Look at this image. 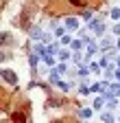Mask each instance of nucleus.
<instances>
[{"label": "nucleus", "mask_w": 120, "mask_h": 123, "mask_svg": "<svg viewBox=\"0 0 120 123\" xmlns=\"http://www.w3.org/2000/svg\"><path fill=\"white\" fill-rule=\"evenodd\" d=\"M13 123H26L24 114H22V112H16V114H13Z\"/></svg>", "instance_id": "obj_3"}, {"label": "nucleus", "mask_w": 120, "mask_h": 123, "mask_svg": "<svg viewBox=\"0 0 120 123\" xmlns=\"http://www.w3.org/2000/svg\"><path fill=\"white\" fill-rule=\"evenodd\" d=\"M89 114H92V110H83V112H81V117H83V119H87Z\"/></svg>", "instance_id": "obj_7"}, {"label": "nucleus", "mask_w": 120, "mask_h": 123, "mask_svg": "<svg viewBox=\"0 0 120 123\" xmlns=\"http://www.w3.org/2000/svg\"><path fill=\"white\" fill-rule=\"evenodd\" d=\"M2 79L13 86V84H18V75L13 73V70H9V68H5V70H2Z\"/></svg>", "instance_id": "obj_1"}, {"label": "nucleus", "mask_w": 120, "mask_h": 123, "mask_svg": "<svg viewBox=\"0 0 120 123\" xmlns=\"http://www.w3.org/2000/svg\"><path fill=\"white\" fill-rule=\"evenodd\" d=\"M103 121H105V123H111V121H114V117L107 112V114H103Z\"/></svg>", "instance_id": "obj_4"}, {"label": "nucleus", "mask_w": 120, "mask_h": 123, "mask_svg": "<svg viewBox=\"0 0 120 123\" xmlns=\"http://www.w3.org/2000/svg\"><path fill=\"white\" fill-rule=\"evenodd\" d=\"M66 26H68V29H77V26H79L77 18H68V20H66Z\"/></svg>", "instance_id": "obj_2"}, {"label": "nucleus", "mask_w": 120, "mask_h": 123, "mask_svg": "<svg viewBox=\"0 0 120 123\" xmlns=\"http://www.w3.org/2000/svg\"><path fill=\"white\" fill-rule=\"evenodd\" d=\"M70 5H77V7H83V0H70Z\"/></svg>", "instance_id": "obj_5"}, {"label": "nucleus", "mask_w": 120, "mask_h": 123, "mask_svg": "<svg viewBox=\"0 0 120 123\" xmlns=\"http://www.w3.org/2000/svg\"><path fill=\"white\" fill-rule=\"evenodd\" d=\"M114 31H116V33H120V24H116V26H114Z\"/></svg>", "instance_id": "obj_8"}, {"label": "nucleus", "mask_w": 120, "mask_h": 123, "mask_svg": "<svg viewBox=\"0 0 120 123\" xmlns=\"http://www.w3.org/2000/svg\"><path fill=\"white\" fill-rule=\"evenodd\" d=\"M111 18H120V9H114L111 11Z\"/></svg>", "instance_id": "obj_6"}]
</instances>
